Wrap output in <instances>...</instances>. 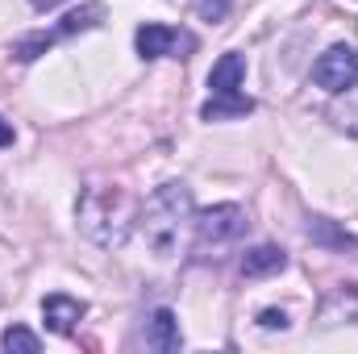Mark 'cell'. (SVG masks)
<instances>
[{
  "label": "cell",
  "mask_w": 358,
  "mask_h": 354,
  "mask_svg": "<svg viewBox=\"0 0 358 354\" xmlns=\"http://www.w3.org/2000/svg\"><path fill=\"white\" fill-rule=\"evenodd\" d=\"M308 238L317 242V246H329V250H358V238L355 234H346L338 221H329V217H308Z\"/></svg>",
  "instance_id": "7c38bea8"
},
{
  "label": "cell",
  "mask_w": 358,
  "mask_h": 354,
  "mask_svg": "<svg viewBox=\"0 0 358 354\" xmlns=\"http://www.w3.org/2000/svg\"><path fill=\"white\" fill-rule=\"evenodd\" d=\"M259 325L263 330H287V313L283 309H263L259 313Z\"/></svg>",
  "instance_id": "e0dca14e"
},
{
  "label": "cell",
  "mask_w": 358,
  "mask_h": 354,
  "mask_svg": "<svg viewBox=\"0 0 358 354\" xmlns=\"http://www.w3.org/2000/svg\"><path fill=\"white\" fill-rule=\"evenodd\" d=\"M283 267H287V255L279 246H255L242 259V275L246 279H267V275H279Z\"/></svg>",
  "instance_id": "8fae6325"
},
{
  "label": "cell",
  "mask_w": 358,
  "mask_h": 354,
  "mask_svg": "<svg viewBox=\"0 0 358 354\" xmlns=\"http://www.w3.org/2000/svg\"><path fill=\"white\" fill-rule=\"evenodd\" d=\"M0 351H8V354H38V351H42V342H38V334H29L25 325H8V330L0 334Z\"/></svg>",
  "instance_id": "9a60e30c"
},
{
  "label": "cell",
  "mask_w": 358,
  "mask_h": 354,
  "mask_svg": "<svg viewBox=\"0 0 358 354\" xmlns=\"http://www.w3.org/2000/svg\"><path fill=\"white\" fill-rule=\"evenodd\" d=\"M325 117L342 129V134H350V138H358V80L350 84V88L334 92V104L325 108Z\"/></svg>",
  "instance_id": "30bf717a"
},
{
  "label": "cell",
  "mask_w": 358,
  "mask_h": 354,
  "mask_svg": "<svg viewBox=\"0 0 358 354\" xmlns=\"http://www.w3.org/2000/svg\"><path fill=\"white\" fill-rule=\"evenodd\" d=\"M29 4H34V8H38V13H46V8H55V4H59V0H29Z\"/></svg>",
  "instance_id": "d6986e66"
},
{
  "label": "cell",
  "mask_w": 358,
  "mask_h": 354,
  "mask_svg": "<svg viewBox=\"0 0 358 354\" xmlns=\"http://www.w3.org/2000/svg\"><path fill=\"white\" fill-rule=\"evenodd\" d=\"M346 317H358V288L355 283H346V288H338L329 300H325V309H321V321H346Z\"/></svg>",
  "instance_id": "5bb4252c"
},
{
  "label": "cell",
  "mask_w": 358,
  "mask_h": 354,
  "mask_svg": "<svg viewBox=\"0 0 358 354\" xmlns=\"http://www.w3.org/2000/svg\"><path fill=\"white\" fill-rule=\"evenodd\" d=\"M108 17V8L100 4V0H88V4H80V8H71L50 34H55V42H63V38H76V34H88V29H96L100 21Z\"/></svg>",
  "instance_id": "9c48e42d"
},
{
  "label": "cell",
  "mask_w": 358,
  "mask_h": 354,
  "mask_svg": "<svg viewBox=\"0 0 358 354\" xmlns=\"http://www.w3.org/2000/svg\"><path fill=\"white\" fill-rule=\"evenodd\" d=\"M84 313H88V309H84V300L63 296V292H55V296H46V300H42V317H46V325H50L55 334H71V330H76V321H80Z\"/></svg>",
  "instance_id": "52a82bcc"
},
{
  "label": "cell",
  "mask_w": 358,
  "mask_h": 354,
  "mask_svg": "<svg viewBox=\"0 0 358 354\" xmlns=\"http://www.w3.org/2000/svg\"><path fill=\"white\" fill-rule=\"evenodd\" d=\"M146 346L159 354H176L183 346V334H179V317L171 309H155L150 321H146Z\"/></svg>",
  "instance_id": "8992f818"
},
{
  "label": "cell",
  "mask_w": 358,
  "mask_h": 354,
  "mask_svg": "<svg viewBox=\"0 0 358 354\" xmlns=\"http://www.w3.org/2000/svg\"><path fill=\"white\" fill-rule=\"evenodd\" d=\"M134 46H138V55H142V59H163V55L187 59V50H196V38H192V34H179V29H171V25L150 21V25H142V29H138Z\"/></svg>",
  "instance_id": "5b68a950"
},
{
  "label": "cell",
  "mask_w": 358,
  "mask_h": 354,
  "mask_svg": "<svg viewBox=\"0 0 358 354\" xmlns=\"http://www.w3.org/2000/svg\"><path fill=\"white\" fill-rule=\"evenodd\" d=\"M13 138H17V134H13V125L0 117V146H13Z\"/></svg>",
  "instance_id": "ac0fdd59"
},
{
  "label": "cell",
  "mask_w": 358,
  "mask_h": 354,
  "mask_svg": "<svg viewBox=\"0 0 358 354\" xmlns=\"http://www.w3.org/2000/svg\"><path fill=\"white\" fill-rule=\"evenodd\" d=\"M142 221V234L150 242V250L159 259H176L179 250L187 246V234L196 229V200H192V187L187 183H159L150 192V200L142 204L138 213Z\"/></svg>",
  "instance_id": "6da1fadb"
},
{
  "label": "cell",
  "mask_w": 358,
  "mask_h": 354,
  "mask_svg": "<svg viewBox=\"0 0 358 354\" xmlns=\"http://www.w3.org/2000/svg\"><path fill=\"white\" fill-rule=\"evenodd\" d=\"M138 213V200L121 183H92L80 196V229L104 250H121L129 242Z\"/></svg>",
  "instance_id": "7a4b0ae2"
},
{
  "label": "cell",
  "mask_w": 358,
  "mask_h": 354,
  "mask_svg": "<svg viewBox=\"0 0 358 354\" xmlns=\"http://www.w3.org/2000/svg\"><path fill=\"white\" fill-rule=\"evenodd\" d=\"M355 80H358V55H355V46H346V42L329 46L313 63V84L325 92H342V88H350Z\"/></svg>",
  "instance_id": "277c9868"
},
{
  "label": "cell",
  "mask_w": 358,
  "mask_h": 354,
  "mask_svg": "<svg viewBox=\"0 0 358 354\" xmlns=\"http://www.w3.org/2000/svg\"><path fill=\"white\" fill-rule=\"evenodd\" d=\"M246 80V59L242 55H221L208 71V88L213 92H238Z\"/></svg>",
  "instance_id": "4fadbf2b"
},
{
  "label": "cell",
  "mask_w": 358,
  "mask_h": 354,
  "mask_svg": "<svg viewBox=\"0 0 358 354\" xmlns=\"http://www.w3.org/2000/svg\"><path fill=\"white\" fill-rule=\"evenodd\" d=\"M250 113H255V100L242 92H213L200 108L204 121H234V117H250Z\"/></svg>",
  "instance_id": "ba28073f"
},
{
  "label": "cell",
  "mask_w": 358,
  "mask_h": 354,
  "mask_svg": "<svg viewBox=\"0 0 358 354\" xmlns=\"http://www.w3.org/2000/svg\"><path fill=\"white\" fill-rule=\"evenodd\" d=\"M196 13H200V21L221 25V21L229 17V0H200V4H196Z\"/></svg>",
  "instance_id": "2e32d148"
},
{
  "label": "cell",
  "mask_w": 358,
  "mask_h": 354,
  "mask_svg": "<svg viewBox=\"0 0 358 354\" xmlns=\"http://www.w3.org/2000/svg\"><path fill=\"white\" fill-rule=\"evenodd\" d=\"M246 208L238 204H213L196 217V238L200 246H225V242H238L246 234Z\"/></svg>",
  "instance_id": "3957f363"
}]
</instances>
